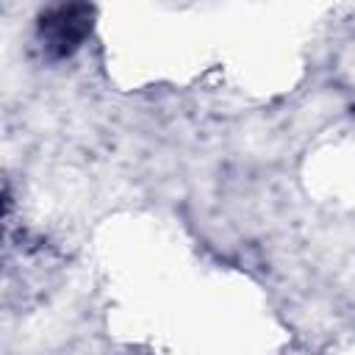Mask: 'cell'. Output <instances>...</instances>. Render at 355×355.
<instances>
[{"instance_id":"6da1fadb","label":"cell","mask_w":355,"mask_h":355,"mask_svg":"<svg viewBox=\"0 0 355 355\" xmlns=\"http://www.w3.org/2000/svg\"><path fill=\"white\" fill-rule=\"evenodd\" d=\"M89 31V8L86 6H58L47 17H42V42L53 55H69Z\"/></svg>"}]
</instances>
